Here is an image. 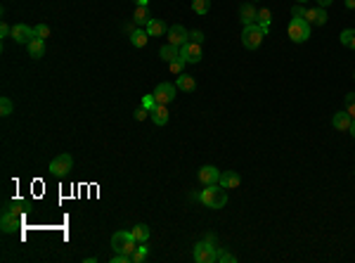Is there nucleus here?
<instances>
[{
    "mask_svg": "<svg viewBox=\"0 0 355 263\" xmlns=\"http://www.w3.org/2000/svg\"><path fill=\"white\" fill-rule=\"evenodd\" d=\"M199 199L209 207V209H223L228 204V194H225V188L220 183L215 185H206V190H201Z\"/></svg>",
    "mask_w": 355,
    "mask_h": 263,
    "instance_id": "f257e3e1",
    "label": "nucleus"
},
{
    "mask_svg": "<svg viewBox=\"0 0 355 263\" xmlns=\"http://www.w3.org/2000/svg\"><path fill=\"white\" fill-rule=\"evenodd\" d=\"M138 246H140V242H138V240L133 237V232H128V230H119V232L111 235V249H114L116 254H128V256H133Z\"/></svg>",
    "mask_w": 355,
    "mask_h": 263,
    "instance_id": "f03ea898",
    "label": "nucleus"
},
{
    "mask_svg": "<svg viewBox=\"0 0 355 263\" xmlns=\"http://www.w3.org/2000/svg\"><path fill=\"white\" fill-rule=\"evenodd\" d=\"M266 34H267V31L263 29V26H258V24L244 26V31H242V43H244V48H248V50L261 48V43H263Z\"/></svg>",
    "mask_w": 355,
    "mask_h": 263,
    "instance_id": "7ed1b4c3",
    "label": "nucleus"
},
{
    "mask_svg": "<svg viewBox=\"0 0 355 263\" xmlns=\"http://www.w3.org/2000/svg\"><path fill=\"white\" fill-rule=\"evenodd\" d=\"M286 34L294 43H305L310 38V24L305 19H291L289 26H286Z\"/></svg>",
    "mask_w": 355,
    "mask_h": 263,
    "instance_id": "20e7f679",
    "label": "nucleus"
},
{
    "mask_svg": "<svg viewBox=\"0 0 355 263\" xmlns=\"http://www.w3.org/2000/svg\"><path fill=\"white\" fill-rule=\"evenodd\" d=\"M180 57H182L187 64H196V62H201V57H204V48H201V43L187 40V43L180 48Z\"/></svg>",
    "mask_w": 355,
    "mask_h": 263,
    "instance_id": "39448f33",
    "label": "nucleus"
},
{
    "mask_svg": "<svg viewBox=\"0 0 355 263\" xmlns=\"http://www.w3.org/2000/svg\"><path fill=\"white\" fill-rule=\"evenodd\" d=\"M152 95H154L157 105H171L176 100V86L173 83H159V86L154 88Z\"/></svg>",
    "mask_w": 355,
    "mask_h": 263,
    "instance_id": "423d86ee",
    "label": "nucleus"
},
{
    "mask_svg": "<svg viewBox=\"0 0 355 263\" xmlns=\"http://www.w3.org/2000/svg\"><path fill=\"white\" fill-rule=\"evenodd\" d=\"M215 249H218V246L209 244L206 240H204V242H196V246H195V261L196 263H213V261H215Z\"/></svg>",
    "mask_w": 355,
    "mask_h": 263,
    "instance_id": "0eeeda50",
    "label": "nucleus"
},
{
    "mask_svg": "<svg viewBox=\"0 0 355 263\" xmlns=\"http://www.w3.org/2000/svg\"><path fill=\"white\" fill-rule=\"evenodd\" d=\"M71 169H73V159H71V154H59V157H54L53 161H50V171H53L54 175H59V178H64Z\"/></svg>",
    "mask_w": 355,
    "mask_h": 263,
    "instance_id": "6e6552de",
    "label": "nucleus"
},
{
    "mask_svg": "<svg viewBox=\"0 0 355 263\" xmlns=\"http://www.w3.org/2000/svg\"><path fill=\"white\" fill-rule=\"evenodd\" d=\"M0 228H2V232H15V230H19L21 228V213L19 211H2Z\"/></svg>",
    "mask_w": 355,
    "mask_h": 263,
    "instance_id": "1a4fd4ad",
    "label": "nucleus"
},
{
    "mask_svg": "<svg viewBox=\"0 0 355 263\" xmlns=\"http://www.w3.org/2000/svg\"><path fill=\"white\" fill-rule=\"evenodd\" d=\"M187 40H190V31H187L185 26H180V24H173V26L168 29V43H171V45H176V48H182Z\"/></svg>",
    "mask_w": 355,
    "mask_h": 263,
    "instance_id": "9d476101",
    "label": "nucleus"
},
{
    "mask_svg": "<svg viewBox=\"0 0 355 263\" xmlns=\"http://www.w3.org/2000/svg\"><path fill=\"white\" fill-rule=\"evenodd\" d=\"M12 38H15L17 43L29 45V43L36 38V31L31 26H26V24H15V26H12Z\"/></svg>",
    "mask_w": 355,
    "mask_h": 263,
    "instance_id": "9b49d317",
    "label": "nucleus"
},
{
    "mask_svg": "<svg viewBox=\"0 0 355 263\" xmlns=\"http://www.w3.org/2000/svg\"><path fill=\"white\" fill-rule=\"evenodd\" d=\"M305 21L308 24H313V26H322V24H327V12H324V7H310V10H305Z\"/></svg>",
    "mask_w": 355,
    "mask_h": 263,
    "instance_id": "f8f14e48",
    "label": "nucleus"
},
{
    "mask_svg": "<svg viewBox=\"0 0 355 263\" xmlns=\"http://www.w3.org/2000/svg\"><path fill=\"white\" fill-rule=\"evenodd\" d=\"M199 180L204 185H215V183H220V171L215 166H201L199 169Z\"/></svg>",
    "mask_w": 355,
    "mask_h": 263,
    "instance_id": "ddd939ff",
    "label": "nucleus"
},
{
    "mask_svg": "<svg viewBox=\"0 0 355 263\" xmlns=\"http://www.w3.org/2000/svg\"><path fill=\"white\" fill-rule=\"evenodd\" d=\"M256 17H258V10L253 7V2H247V5H242V7H239V19H242V24H244V26L256 24Z\"/></svg>",
    "mask_w": 355,
    "mask_h": 263,
    "instance_id": "4468645a",
    "label": "nucleus"
},
{
    "mask_svg": "<svg viewBox=\"0 0 355 263\" xmlns=\"http://www.w3.org/2000/svg\"><path fill=\"white\" fill-rule=\"evenodd\" d=\"M351 123H353V119H351L348 112H337V114L332 116V126H334L337 131H351Z\"/></svg>",
    "mask_w": 355,
    "mask_h": 263,
    "instance_id": "2eb2a0df",
    "label": "nucleus"
},
{
    "mask_svg": "<svg viewBox=\"0 0 355 263\" xmlns=\"http://www.w3.org/2000/svg\"><path fill=\"white\" fill-rule=\"evenodd\" d=\"M220 185H223L225 190H234V188L242 185V178L234 173V171H223V173H220Z\"/></svg>",
    "mask_w": 355,
    "mask_h": 263,
    "instance_id": "dca6fc26",
    "label": "nucleus"
},
{
    "mask_svg": "<svg viewBox=\"0 0 355 263\" xmlns=\"http://www.w3.org/2000/svg\"><path fill=\"white\" fill-rule=\"evenodd\" d=\"M152 121L157 126H166L168 123V105H157L152 109Z\"/></svg>",
    "mask_w": 355,
    "mask_h": 263,
    "instance_id": "f3484780",
    "label": "nucleus"
},
{
    "mask_svg": "<svg viewBox=\"0 0 355 263\" xmlns=\"http://www.w3.org/2000/svg\"><path fill=\"white\" fill-rule=\"evenodd\" d=\"M176 88H180V90H185V93H195V90H196V81H195V76L180 74V76H178Z\"/></svg>",
    "mask_w": 355,
    "mask_h": 263,
    "instance_id": "a211bd4d",
    "label": "nucleus"
},
{
    "mask_svg": "<svg viewBox=\"0 0 355 263\" xmlns=\"http://www.w3.org/2000/svg\"><path fill=\"white\" fill-rule=\"evenodd\" d=\"M26 48H29V55H31L34 59H40V57L45 55V40H43V38H34Z\"/></svg>",
    "mask_w": 355,
    "mask_h": 263,
    "instance_id": "6ab92c4d",
    "label": "nucleus"
},
{
    "mask_svg": "<svg viewBox=\"0 0 355 263\" xmlns=\"http://www.w3.org/2000/svg\"><path fill=\"white\" fill-rule=\"evenodd\" d=\"M159 55H161V59H163V62H173V59L180 57V48L171 45V43H166V45L159 50Z\"/></svg>",
    "mask_w": 355,
    "mask_h": 263,
    "instance_id": "aec40b11",
    "label": "nucleus"
},
{
    "mask_svg": "<svg viewBox=\"0 0 355 263\" xmlns=\"http://www.w3.org/2000/svg\"><path fill=\"white\" fill-rule=\"evenodd\" d=\"M133 21L138 24V26H147L149 21H152V17H149V10L147 7H135V12H133Z\"/></svg>",
    "mask_w": 355,
    "mask_h": 263,
    "instance_id": "412c9836",
    "label": "nucleus"
},
{
    "mask_svg": "<svg viewBox=\"0 0 355 263\" xmlns=\"http://www.w3.org/2000/svg\"><path fill=\"white\" fill-rule=\"evenodd\" d=\"M144 29H147V34L154 36V38H157V36H163V34H166V24H163V21H159V19H152V21H149Z\"/></svg>",
    "mask_w": 355,
    "mask_h": 263,
    "instance_id": "4be33fe9",
    "label": "nucleus"
},
{
    "mask_svg": "<svg viewBox=\"0 0 355 263\" xmlns=\"http://www.w3.org/2000/svg\"><path fill=\"white\" fill-rule=\"evenodd\" d=\"M147 40H149V34H147V29H138L135 34L130 36V43H133L135 48H144V45H147Z\"/></svg>",
    "mask_w": 355,
    "mask_h": 263,
    "instance_id": "5701e85b",
    "label": "nucleus"
},
{
    "mask_svg": "<svg viewBox=\"0 0 355 263\" xmlns=\"http://www.w3.org/2000/svg\"><path fill=\"white\" fill-rule=\"evenodd\" d=\"M270 21H272V12H270L267 7H261V10H258V17H256V24L263 26L267 31V29H270Z\"/></svg>",
    "mask_w": 355,
    "mask_h": 263,
    "instance_id": "b1692460",
    "label": "nucleus"
},
{
    "mask_svg": "<svg viewBox=\"0 0 355 263\" xmlns=\"http://www.w3.org/2000/svg\"><path fill=\"white\" fill-rule=\"evenodd\" d=\"M130 232H133V237H135V240H138V242H147V240H149V228H147V225H144V223H138V225H135V228L130 230Z\"/></svg>",
    "mask_w": 355,
    "mask_h": 263,
    "instance_id": "393cba45",
    "label": "nucleus"
},
{
    "mask_svg": "<svg viewBox=\"0 0 355 263\" xmlns=\"http://www.w3.org/2000/svg\"><path fill=\"white\" fill-rule=\"evenodd\" d=\"M341 43H343L346 48L355 50V29H346V31L341 34Z\"/></svg>",
    "mask_w": 355,
    "mask_h": 263,
    "instance_id": "a878e982",
    "label": "nucleus"
},
{
    "mask_svg": "<svg viewBox=\"0 0 355 263\" xmlns=\"http://www.w3.org/2000/svg\"><path fill=\"white\" fill-rule=\"evenodd\" d=\"M192 10L196 15H206L211 10V0H192Z\"/></svg>",
    "mask_w": 355,
    "mask_h": 263,
    "instance_id": "bb28decb",
    "label": "nucleus"
},
{
    "mask_svg": "<svg viewBox=\"0 0 355 263\" xmlns=\"http://www.w3.org/2000/svg\"><path fill=\"white\" fill-rule=\"evenodd\" d=\"M185 64H187V62H185L182 57H178V59H173V62H168V69L173 71L176 76H180V74H185Z\"/></svg>",
    "mask_w": 355,
    "mask_h": 263,
    "instance_id": "cd10ccee",
    "label": "nucleus"
},
{
    "mask_svg": "<svg viewBox=\"0 0 355 263\" xmlns=\"http://www.w3.org/2000/svg\"><path fill=\"white\" fill-rule=\"evenodd\" d=\"M147 259V242H142L138 249H135V254H133V263H142Z\"/></svg>",
    "mask_w": 355,
    "mask_h": 263,
    "instance_id": "c85d7f7f",
    "label": "nucleus"
},
{
    "mask_svg": "<svg viewBox=\"0 0 355 263\" xmlns=\"http://www.w3.org/2000/svg\"><path fill=\"white\" fill-rule=\"evenodd\" d=\"M215 261H220V263H234L237 259H234L232 254H228L225 249H215Z\"/></svg>",
    "mask_w": 355,
    "mask_h": 263,
    "instance_id": "c756f323",
    "label": "nucleus"
},
{
    "mask_svg": "<svg viewBox=\"0 0 355 263\" xmlns=\"http://www.w3.org/2000/svg\"><path fill=\"white\" fill-rule=\"evenodd\" d=\"M34 31H36V38H50V26L48 24H38V26H34Z\"/></svg>",
    "mask_w": 355,
    "mask_h": 263,
    "instance_id": "7c9ffc66",
    "label": "nucleus"
},
{
    "mask_svg": "<svg viewBox=\"0 0 355 263\" xmlns=\"http://www.w3.org/2000/svg\"><path fill=\"white\" fill-rule=\"evenodd\" d=\"M346 112L351 114V119H355V93L346 95Z\"/></svg>",
    "mask_w": 355,
    "mask_h": 263,
    "instance_id": "2f4dec72",
    "label": "nucleus"
},
{
    "mask_svg": "<svg viewBox=\"0 0 355 263\" xmlns=\"http://www.w3.org/2000/svg\"><path fill=\"white\" fill-rule=\"evenodd\" d=\"M0 114H2V116H10V114H12V100H10V97H2V100H0Z\"/></svg>",
    "mask_w": 355,
    "mask_h": 263,
    "instance_id": "473e14b6",
    "label": "nucleus"
},
{
    "mask_svg": "<svg viewBox=\"0 0 355 263\" xmlns=\"http://www.w3.org/2000/svg\"><path fill=\"white\" fill-rule=\"evenodd\" d=\"M142 107H144L147 112H152V109L157 107V100H154V95H144V97H142Z\"/></svg>",
    "mask_w": 355,
    "mask_h": 263,
    "instance_id": "72a5a7b5",
    "label": "nucleus"
},
{
    "mask_svg": "<svg viewBox=\"0 0 355 263\" xmlns=\"http://www.w3.org/2000/svg\"><path fill=\"white\" fill-rule=\"evenodd\" d=\"M291 15H294V19H303L305 17V7H303L301 2H296V5L291 7Z\"/></svg>",
    "mask_w": 355,
    "mask_h": 263,
    "instance_id": "f704fd0d",
    "label": "nucleus"
},
{
    "mask_svg": "<svg viewBox=\"0 0 355 263\" xmlns=\"http://www.w3.org/2000/svg\"><path fill=\"white\" fill-rule=\"evenodd\" d=\"M147 116H152V112H147V109H144V107H140V109H138V112H135V119H138V121H144V119H147Z\"/></svg>",
    "mask_w": 355,
    "mask_h": 263,
    "instance_id": "c9c22d12",
    "label": "nucleus"
},
{
    "mask_svg": "<svg viewBox=\"0 0 355 263\" xmlns=\"http://www.w3.org/2000/svg\"><path fill=\"white\" fill-rule=\"evenodd\" d=\"M21 207H24V204H21V202H10V204H7V207H5V211H19V213H21Z\"/></svg>",
    "mask_w": 355,
    "mask_h": 263,
    "instance_id": "e433bc0d",
    "label": "nucleus"
},
{
    "mask_svg": "<svg viewBox=\"0 0 355 263\" xmlns=\"http://www.w3.org/2000/svg\"><path fill=\"white\" fill-rule=\"evenodd\" d=\"M190 40H195V43H204V34H201V31H190Z\"/></svg>",
    "mask_w": 355,
    "mask_h": 263,
    "instance_id": "4c0bfd02",
    "label": "nucleus"
},
{
    "mask_svg": "<svg viewBox=\"0 0 355 263\" xmlns=\"http://www.w3.org/2000/svg\"><path fill=\"white\" fill-rule=\"evenodd\" d=\"M0 36H2V38H5V36H12V29H10L5 21H2V26H0Z\"/></svg>",
    "mask_w": 355,
    "mask_h": 263,
    "instance_id": "58836bf2",
    "label": "nucleus"
},
{
    "mask_svg": "<svg viewBox=\"0 0 355 263\" xmlns=\"http://www.w3.org/2000/svg\"><path fill=\"white\" fill-rule=\"evenodd\" d=\"M332 2H334V0H318V5H320V7H329Z\"/></svg>",
    "mask_w": 355,
    "mask_h": 263,
    "instance_id": "ea45409f",
    "label": "nucleus"
},
{
    "mask_svg": "<svg viewBox=\"0 0 355 263\" xmlns=\"http://www.w3.org/2000/svg\"><path fill=\"white\" fill-rule=\"evenodd\" d=\"M204 240H206V242H209V244H213V246H215V235H206V237H204Z\"/></svg>",
    "mask_w": 355,
    "mask_h": 263,
    "instance_id": "a19ab883",
    "label": "nucleus"
},
{
    "mask_svg": "<svg viewBox=\"0 0 355 263\" xmlns=\"http://www.w3.org/2000/svg\"><path fill=\"white\" fill-rule=\"evenodd\" d=\"M135 5H140V7H147V5H149V0H135Z\"/></svg>",
    "mask_w": 355,
    "mask_h": 263,
    "instance_id": "79ce46f5",
    "label": "nucleus"
},
{
    "mask_svg": "<svg viewBox=\"0 0 355 263\" xmlns=\"http://www.w3.org/2000/svg\"><path fill=\"white\" fill-rule=\"evenodd\" d=\"M346 7H348V10H355V0H346Z\"/></svg>",
    "mask_w": 355,
    "mask_h": 263,
    "instance_id": "37998d69",
    "label": "nucleus"
},
{
    "mask_svg": "<svg viewBox=\"0 0 355 263\" xmlns=\"http://www.w3.org/2000/svg\"><path fill=\"white\" fill-rule=\"evenodd\" d=\"M348 133H351V135L355 138V119H353V123H351V131H348Z\"/></svg>",
    "mask_w": 355,
    "mask_h": 263,
    "instance_id": "c03bdc74",
    "label": "nucleus"
},
{
    "mask_svg": "<svg viewBox=\"0 0 355 263\" xmlns=\"http://www.w3.org/2000/svg\"><path fill=\"white\" fill-rule=\"evenodd\" d=\"M299 2H301V5H303V2H305V0H299Z\"/></svg>",
    "mask_w": 355,
    "mask_h": 263,
    "instance_id": "a18cd8bd",
    "label": "nucleus"
}]
</instances>
